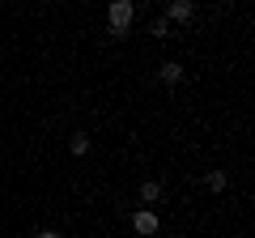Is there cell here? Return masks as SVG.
Segmentation results:
<instances>
[{
    "label": "cell",
    "mask_w": 255,
    "mask_h": 238,
    "mask_svg": "<svg viewBox=\"0 0 255 238\" xmlns=\"http://www.w3.org/2000/svg\"><path fill=\"white\" fill-rule=\"evenodd\" d=\"M34 238H60V230H38Z\"/></svg>",
    "instance_id": "9"
},
{
    "label": "cell",
    "mask_w": 255,
    "mask_h": 238,
    "mask_svg": "<svg viewBox=\"0 0 255 238\" xmlns=\"http://www.w3.org/2000/svg\"><path fill=\"white\" fill-rule=\"evenodd\" d=\"M204 187H209V192H226V187H230V174L226 170H209V174H204Z\"/></svg>",
    "instance_id": "5"
},
{
    "label": "cell",
    "mask_w": 255,
    "mask_h": 238,
    "mask_svg": "<svg viewBox=\"0 0 255 238\" xmlns=\"http://www.w3.org/2000/svg\"><path fill=\"white\" fill-rule=\"evenodd\" d=\"M132 17H136L132 0H111V4H107V30H111V38H128Z\"/></svg>",
    "instance_id": "1"
},
{
    "label": "cell",
    "mask_w": 255,
    "mask_h": 238,
    "mask_svg": "<svg viewBox=\"0 0 255 238\" xmlns=\"http://www.w3.org/2000/svg\"><path fill=\"white\" fill-rule=\"evenodd\" d=\"M157 81H162V85H179L183 81V64H179V60H166V64L157 68Z\"/></svg>",
    "instance_id": "4"
},
{
    "label": "cell",
    "mask_w": 255,
    "mask_h": 238,
    "mask_svg": "<svg viewBox=\"0 0 255 238\" xmlns=\"http://www.w3.org/2000/svg\"><path fill=\"white\" fill-rule=\"evenodd\" d=\"M140 200L157 204V200H162V183H157V179H145V183H140Z\"/></svg>",
    "instance_id": "6"
},
{
    "label": "cell",
    "mask_w": 255,
    "mask_h": 238,
    "mask_svg": "<svg viewBox=\"0 0 255 238\" xmlns=\"http://www.w3.org/2000/svg\"><path fill=\"white\" fill-rule=\"evenodd\" d=\"M149 34H153V38H170V21H166V17H153V21H149Z\"/></svg>",
    "instance_id": "8"
},
{
    "label": "cell",
    "mask_w": 255,
    "mask_h": 238,
    "mask_svg": "<svg viewBox=\"0 0 255 238\" xmlns=\"http://www.w3.org/2000/svg\"><path fill=\"white\" fill-rule=\"evenodd\" d=\"M132 230H136L140 238H153L157 230H162V221H157L153 209H140V213H132Z\"/></svg>",
    "instance_id": "2"
},
{
    "label": "cell",
    "mask_w": 255,
    "mask_h": 238,
    "mask_svg": "<svg viewBox=\"0 0 255 238\" xmlns=\"http://www.w3.org/2000/svg\"><path fill=\"white\" fill-rule=\"evenodd\" d=\"M68 149H73L77 157H85L90 153V132H73V136H68Z\"/></svg>",
    "instance_id": "7"
},
{
    "label": "cell",
    "mask_w": 255,
    "mask_h": 238,
    "mask_svg": "<svg viewBox=\"0 0 255 238\" xmlns=\"http://www.w3.org/2000/svg\"><path fill=\"white\" fill-rule=\"evenodd\" d=\"M166 21H196V0H170Z\"/></svg>",
    "instance_id": "3"
}]
</instances>
